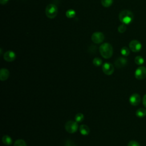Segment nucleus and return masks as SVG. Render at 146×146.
Segmentation results:
<instances>
[{
  "label": "nucleus",
  "instance_id": "obj_1",
  "mask_svg": "<svg viewBox=\"0 0 146 146\" xmlns=\"http://www.w3.org/2000/svg\"><path fill=\"white\" fill-rule=\"evenodd\" d=\"M99 52L102 57L105 59H109L113 54L112 46L108 43H104L99 47Z\"/></svg>",
  "mask_w": 146,
  "mask_h": 146
},
{
  "label": "nucleus",
  "instance_id": "obj_2",
  "mask_svg": "<svg viewBox=\"0 0 146 146\" xmlns=\"http://www.w3.org/2000/svg\"><path fill=\"white\" fill-rule=\"evenodd\" d=\"M119 18L120 22L123 24L128 25L132 22L133 19V14L129 10H124L120 13Z\"/></svg>",
  "mask_w": 146,
  "mask_h": 146
},
{
  "label": "nucleus",
  "instance_id": "obj_3",
  "mask_svg": "<svg viewBox=\"0 0 146 146\" xmlns=\"http://www.w3.org/2000/svg\"><path fill=\"white\" fill-rule=\"evenodd\" d=\"M45 13L46 16L50 19L54 18L58 14V7L57 6L52 3L48 4L45 10Z\"/></svg>",
  "mask_w": 146,
  "mask_h": 146
},
{
  "label": "nucleus",
  "instance_id": "obj_4",
  "mask_svg": "<svg viewBox=\"0 0 146 146\" xmlns=\"http://www.w3.org/2000/svg\"><path fill=\"white\" fill-rule=\"evenodd\" d=\"M78 125L76 121L69 120L65 124V129L66 131L70 133H73L78 130Z\"/></svg>",
  "mask_w": 146,
  "mask_h": 146
},
{
  "label": "nucleus",
  "instance_id": "obj_5",
  "mask_svg": "<svg viewBox=\"0 0 146 146\" xmlns=\"http://www.w3.org/2000/svg\"><path fill=\"white\" fill-rule=\"evenodd\" d=\"M135 77L138 80H142L146 78V67L144 66L139 67L135 72Z\"/></svg>",
  "mask_w": 146,
  "mask_h": 146
},
{
  "label": "nucleus",
  "instance_id": "obj_6",
  "mask_svg": "<svg viewBox=\"0 0 146 146\" xmlns=\"http://www.w3.org/2000/svg\"><path fill=\"white\" fill-rule=\"evenodd\" d=\"M104 39V35L101 32H95L92 34L91 36L92 41L96 44L101 43L103 42Z\"/></svg>",
  "mask_w": 146,
  "mask_h": 146
},
{
  "label": "nucleus",
  "instance_id": "obj_7",
  "mask_svg": "<svg viewBox=\"0 0 146 146\" xmlns=\"http://www.w3.org/2000/svg\"><path fill=\"white\" fill-rule=\"evenodd\" d=\"M129 47L132 51L137 52L140 51L141 49V44L137 40H132L129 42Z\"/></svg>",
  "mask_w": 146,
  "mask_h": 146
},
{
  "label": "nucleus",
  "instance_id": "obj_8",
  "mask_svg": "<svg viewBox=\"0 0 146 146\" xmlns=\"http://www.w3.org/2000/svg\"><path fill=\"white\" fill-rule=\"evenodd\" d=\"M102 71L107 75H111L114 71V67L110 63H104L102 66Z\"/></svg>",
  "mask_w": 146,
  "mask_h": 146
},
{
  "label": "nucleus",
  "instance_id": "obj_9",
  "mask_svg": "<svg viewBox=\"0 0 146 146\" xmlns=\"http://www.w3.org/2000/svg\"><path fill=\"white\" fill-rule=\"evenodd\" d=\"M140 101H141L140 96L137 93H134L132 94L129 98V103L131 105L134 106H136L139 104L140 103Z\"/></svg>",
  "mask_w": 146,
  "mask_h": 146
},
{
  "label": "nucleus",
  "instance_id": "obj_10",
  "mask_svg": "<svg viewBox=\"0 0 146 146\" xmlns=\"http://www.w3.org/2000/svg\"><path fill=\"white\" fill-rule=\"evenodd\" d=\"M16 58V55L15 52L13 51H7L6 52H5L3 54V59L9 62H13L15 60Z\"/></svg>",
  "mask_w": 146,
  "mask_h": 146
},
{
  "label": "nucleus",
  "instance_id": "obj_11",
  "mask_svg": "<svg viewBox=\"0 0 146 146\" xmlns=\"http://www.w3.org/2000/svg\"><path fill=\"white\" fill-rule=\"evenodd\" d=\"M127 59L124 57L118 58L115 62V65L117 68H120L124 67L127 64Z\"/></svg>",
  "mask_w": 146,
  "mask_h": 146
},
{
  "label": "nucleus",
  "instance_id": "obj_12",
  "mask_svg": "<svg viewBox=\"0 0 146 146\" xmlns=\"http://www.w3.org/2000/svg\"><path fill=\"white\" fill-rule=\"evenodd\" d=\"M10 75L9 71L5 68H1L0 70V79L1 81H5L8 79Z\"/></svg>",
  "mask_w": 146,
  "mask_h": 146
},
{
  "label": "nucleus",
  "instance_id": "obj_13",
  "mask_svg": "<svg viewBox=\"0 0 146 146\" xmlns=\"http://www.w3.org/2000/svg\"><path fill=\"white\" fill-rule=\"evenodd\" d=\"M79 131L81 135L83 136H87L90 133V128L89 127L85 124H82L79 127Z\"/></svg>",
  "mask_w": 146,
  "mask_h": 146
},
{
  "label": "nucleus",
  "instance_id": "obj_14",
  "mask_svg": "<svg viewBox=\"0 0 146 146\" xmlns=\"http://www.w3.org/2000/svg\"><path fill=\"white\" fill-rule=\"evenodd\" d=\"M2 141L3 143L6 145H10L13 143L12 139L7 135H5L2 137Z\"/></svg>",
  "mask_w": 146,
  "mask_h": 146
},
{
  "label": "nucleus",
  "instance_id": "obj_15",
  "mask_svg": "<svg viewBox=\"0 0 146 146\" xmlns=\"http://www.w3.org/2000/svg\"><path fill=\"white\" fill-rule=\"evenodd\" d=\"M136 115L138 117H144L146 116V109L143 108H139L136 111Z\"/></svg>",
  "mask_w": 146,
  "mask_h": 146
},
{
  "label": "nucleus",
  "instance_id": "obj_16",
  "mask_svg": "<svg viewBox=\"0 0 146 146\" xmlns=\"http://www.w3.org/2000/svg\"><path fill=\"white\" fill-rule=\"evenodd\" d=\"M76 15V12L73 9H69L66 13V15L68 18H72Z\"/></svg>",
  "mask_w": 146,
  "mask_h": 146
},
{
  "label": "nucleus",
  "instance_id": "obj_17",
  "mask_svg": "<svg viewBox=\"0 0 146 146\" xmlns=\"http://www.w3.org/2000/svg\"><path fill=\"white\" fill-rule=\"evenodd\" d=\"M135 62L137 65H141L144 63V59L141 56H137L135 58Z\"/></svg>",
  "mask_w": 146,
  "mask_h": 146
},
{
  "label": "nucleus",
  "instance_id": "obj_18",
  "mask_svg": "<svg viewBox=\"0 0 146 146\" xmlns=\"http://www.w3.org/2000/svg\"><path fill=\"white\" fill-rule=\"evenodd\" d=\"M84 115L82 113H78L75 116V120L77 123H80L84 120Z\"/></svg>",
  "mask_w": 146,
  "mask_h": 146
},
{
  "label": "nucleus",
  "instance_id": "obj_19",
  "mask_svg": "<svg viewBox=\"0 0 146 146\" xmlns=\"http://www.w3.org/2000/svg\"><path fill=\"white\" fill-rule=\"evenodd\" d=\"M101 3L104 7H108L112 4L113 0H101Z\"/></svg>",
  "mask_w": 146,
  "mask_h": 146
},
{
  "label": "nucleus",
  "instance_id": "obj_20",
  "mask_svg": "<svg viewBox=\"0 0 146 146\" xmlns=\"http://www.w3.org/2000/svg\"><path fill=\"white\" fill-rule=\"evenodd\" d=\"M14 146H27L26 142L22 139L17 140L14 144Z\"/></svg>",
  "mask_w": 146,
  "mask_h": 146
},
{
  "label": "nucleus",
  "instance_id": "obj_21",
  "mask_svg": "<svg viewBox=\"0 0 146 146\" xmlns=\"http://www.w3.org/2000/svg\"><path fill=\"white\" fill-rule=\"evenodd\" d=\"M120 52L121 55H123L124 56H127L129 54V49L127 47H123L121 48L120 50Z\"/></svg>",
  "mask_w": 146,
  "mask_h": 146
},
{
  "label": "nucleus",
  "instance_id": "obj_22",
  "mask_svg": "<svg viewBox=\"0 0 146 146\" xmlns=\"http://www.w3.org/2000/svg\"><path fill=\"white\" fill-rule=\"evenodd\" d=\"M93 64L95 66H96V67H99L100 66V65H102V60L99 58H95L94 59H93Z\"/></svg>",
  "mask_w": 146,
  "mask_h": 146
},
{
  "label": "nucleus",
  "instance_id": "obj_23",
  "mask_svg": "<svg viewBox=\"0 0 146 146\" xmlns=\"http://www.w3.org/2000/svg\"><path fill=\"white\" fill-rule=\"evenodd\" d=\"M118 31L120 33H124L126 30V26L125 25V24H122L121 25H120L119 27H118Z\"/></svg>",
  "mask_w": 146,
  "mask_h": 146
},
{
  "label": "nucleus",
  "instance_id": "obj_24",
  "mask_svg": "<svg viewBox=\"0 0 146 146\" xmlns=\"http://www.w3.org/2000/svg\"><path fill=\"white\" fill-rule=\"evenodd\" d=\"M127 146H140L139 143L135 140H131L128 143Z\"/></svg>",
  "mask_w": 146,
  "mask_h": 146
},
{
  "label": "nucleus",
  "instance_id": "obj_25",
  "mask_svg": "<svg viewBox=\"0 0 146 146\" xmlns=\"http://www.w3.org/2000/svg\"><path fill=\"white\" fill-rule=\"evenodd\" d=\"M64 146H76V144L72 141L68 140L66 142Z\"/></svg>",
  "mask_w": 146,
  "mask_h": 146
},
{
  "label": "nucleus",
  "instance_id": "obj_26",
  "mask_svg": "<svg viewBox=\"0 0 146 146\" xmlns=\"http://www.w3.org/2000/svg\"><path fill=\"white\" fill-rule=\"evenodd\" d=\"M143 104L144 106L146 108V94L143 96Z\"/></svg>",
  "mask_w": 146,
  "mask_h": 146
},
{
  "label": "nucleus",
  "instance_id": "obj_27",
  "mask_svg": "<svg viewBox=\"0 0 146 146\" xmlns=\"http://www.w3.org/2000/svg\"><path fill=\"white\" fill-rule=\"evenodd\" d=\"M8 1L9 0H0V3L2 5H5L6 3H7Z\"/></svg>",
  "mask_w": 146,
  "mask_h": 146
}]
</instances>
